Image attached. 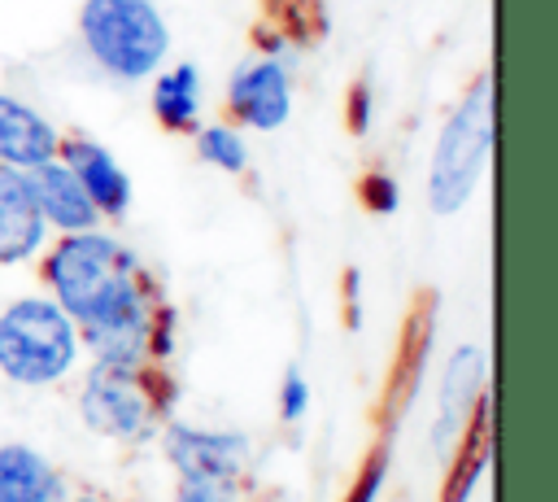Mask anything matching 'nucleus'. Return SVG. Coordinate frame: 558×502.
<instances>
[{
  "label": "nucleus",
  "instance_id": "obj_1",
  "mask_svg": "<svg viewBox=\"0 0 558 502\" xmlns=\"http://www.w3.org/2000/svg\"><path fill=\"white\" fill-rule=\"evenodd\" d=\"M44 279L52 284L57 306L83 323L100 362H144L148 354H170L174 310L161 301V288L140 258L113 236H96L92 227L70 231L48 253Z\"/></svg>",
  "mask_w": 558,
  "mask_h": 502
},
{
  "label": "nucleus",
  "instance_id": "obj_2",
  "mask_svg": "<svg viewBox=\"0 0 558 502\" xmlns=\"http://www.w3.org/2000/svg\"><path fill=\"white\" fill-rule=\"evenodd\" d=\"M493 157V74H475V83L466 87L462 105L449 113L436 153H432V179H427V201L436 214H458L484 166Z\"/></svg>",
  "mask_w": 558,
  "mask_h": 502
},
{
  "label": "nucleus",
  "instance_id": "obj_3",
  "mask_svg": "<svg viewBox=\"0 0 558 502\" xmlns=\"http://www.w3.org/2000/svg\"><path fill=\"white\" fill-rule=\"evenodd\" d=\"M78 35L92 61L113 79H148L170 48L166 17L153 0H83Z\"/></svg>",
  "mask_w": 558,
  "mask_h": 502
},
{
  "label": "nucleus",
  "instance_id": "obj_4",
  "mask_svg": "<svg viewBox=\"0 0 558 502\" xmlns=\"http://www.w3.org/2000/svg\"><path fill=\"white\" fill-rule=\"evenodd\" d=\"M78 349L74 319L44 297H22L0 314V371L17 384H52Z\"/></svg>",
  "mask_w": 558,
  "mask_h": 502
},
{
  "label": "nucleus",
  "instance_id": "obj_5",
  "mask_svg": "<svg viewBox=\"0 0 558 502\" xmlns=\"http://www.w3.org/2000/svg\"><path fill=\"white\" fill-rule=\"evenodd\" d=\"M174 384L144 362H100L83 389V419L100 437H144L170 406Z\"/></svg>",
  "mask_w": 558,
  "mask_h": 502
},
{
  "label": "nucleus",
  "instance_id": "obj_6",
  "mask_svg": "<svg viewBox=\"0 0 558 502\" xmlns=\"http://www.w3.org/2000/svg\"><path fill=\"white\" fill-rule=\"evenodd\" d=\"M227 109L235 122L257 127V131H275L288 122L292 113V83L279 57H257L248 65H240L231 74L227 87Z\"/></svg>",
  "mask_w": 558,
  "mask_h": 502
},
{
  "label": "nucleus",
  "instance_id": "obj_7",
  "mask_svg": "<svg viewBox=\"0 0 558 502\" xmlns=\"http://www.w3.org/2000/svg\"><path fill=\"white\" fill-rule=\"evenodd\" d=\"M166 454L183 471V480L205 485H235L248 463V441L240 432H201V428H170Z\"/></svg>",
  "mask_w": 558,
  "mask_h": 502
},
{
  "label": "nucleus",
  "instance_id": "obj_8",
  "mask_svg": "<svg viewBox=\"0 0 558 502\" xmlns=\"http://www.w3.org/2000/svg\"><path fill=\"white\" fill-rule=\"evenodd\" d=\"M57 157L83 183V192L92 196L96 214H105V218H122L126 214V205H131V179L113 162L109 148H100L87 135H65V140H57Z\"/></svg>",
  "mask_w": 558,
  "mask_h": 502
},
{
  "label": "nucleus",
  "instance_id": "obj_9",
  "mask_svg": "<svg viewBox=\"0 0 558 502\" xmlns=\"http://www.w3.org/2000/svg\"><path fill=\"white\" fill-rule=\"evenodd\" d=\"M26 183H31V196H35V205H39L44 223H52V227H61V231H87V227H96L100 214H96L92 196L83 192V183L70 175L65 162L48 157V162L31 166V170H26Z\"/></svg>",
  "mask_w": 558,
  "mask_h": 502
},
{
  "label": "nucleus",
  "instance_id": "obj_10",
  "mask_svg": "<svg viewBox=\"0 0 558 502\" xmlns=\"http://www.w3.org/2000/svg\"><path fill=\"white\" fill-rule=\"evenodd\" d=\"M44 240V214L31 196L26 170L0 162V266L22 262Z\"/></svg>",
  "mask_w": 558,
  "mask_h": 502
},
{
  "label": "nucleus",
  "instance_id": "obj_11",
  "mask_svg": "<svg viewBox=\"0 0 558 502\" xmlns=\"http://www.w3.org/2000/svg\"><path fill=\"white\" fill-rule=\"evenodd\" d=\"M327 35V4L323 0H262V17L253 26V39L266 57L296 44L310 48Z\"/></svg>",
  "mask_w": 558,
  "mask_h": 502
},
{
  "label": "nucleus",
  "instance_id": "obj_12",
  "mask_svg": "<svg viewBox=\"0 0 558 502\" xmlns=\"http://www.w3.org/2000/svg\"><path fill=\"white\" fill-rule=\"evenodd\" d=\"M57 131L44 113H35L31 105H22L17 96H4L0 92V162L4 166H17V170H31L48 157H57Z\"/></svg>",
  "mask_w": 558,
  "mask_h": 502
},
{
  "label": "nucleus",
  "instance_id": "obj_13",
  "mask_svg": "<svg viewBox=\"0 0 558 502\" xmlns=\"http://www.w3.org/2000/svg\"><path fill=\"white\" fill-rule=\"evenodd\" d=\"M484 393V354L475 345H462L453 358H449V371H445V384H440V415H436V450L449 454L458 432H462V419L466 410L475 406V397Z\"/></svg>",
  "mask_w": 558,
  "mask_h": 502
},
{
  "label": "nucleus",
  "instance_id": "obj_14",
  "mask_svg": "<svg viewBox=\"0 0 558 502\" xmlns=\"http://www.w3.org/2000/svg\"><path fill=\"white\" fill-rule=\"evenodd\" d=\"M0 502H61V480L35 450L0 445Z\"/></svg>",
  "mask_w": 558,
  "mask_h": 502
},
{
  "label": "nucleus",
  "instance_id": "obj_15",
  "mask_svg": "<svg viewBox=\"0 0 558 502\" xmlns=\"http://www.w3.org/2000/svg\"><path fill=\"white\" fill-rule=\"evenodd\" d=\"M153 113L166 131H196V113H201V74L192 61L166 70L153 87Z\"/></svg>",
  "mask_w": 558,
  "mask_h": 502
},
{
  "label": "nucleus",
  "instance_id": "obj_16",
  "mask_svg": "<svg viewBox=\"0 0 558 502\" xmlns=\"http://www.w3.org/2000/svg\"><path fill=\"white\" fill-rule=\"evenodd\" d=\"M488 410H493V406H488V397L480 393V397H475V423H471L466 432H458L466 450H462V454L453 450V467H449L445 502H466V493L475 489V480H480V471H484V463H488V423H493Z\"/></svg>",
  "mask_w": 558,
  "mask_h": 502
},
{
  "label": "nucleus",
  "instance_id": "obj_17",
  "mask_svg": "<svg viewBox=\"0 0 558 502\" xmlns=\"http://www.w3.org/2000/svg\"><path fill=\"white\" fill-rule=\"evenodd\" d=\"M196 148H201V157H205L209 166H218V170H227V175H240V170L248 166L244 140H240L231 127H222V122L201 127V131H196Z\"/></svg>",
  "mask_w": 558,
  "mask_h": 502
},
{
  "label": "nucleus",
  "instance_id": "obj_18",
  "mask_svg": "<svg viewBox=\"0 0 558 502\" xmlns=\"http://www.w3.org/2000/svg\"><path fill=\"white\" fill-rule=\"evenodd\" d=\"M357 201L371 210V214H392L397 210V179L384 175V170H366L357 179Z\"/></svg>",
  "mask_w": 558,
  "mask_h": 502
},
{
  "label": "nucleus",
  "instance_id": "obj_19",
  "mask_svg": "<svg viewBox=\"0 0 558 502\" xmlns=\"http://www.w3.org/2000/svg\"><path fill=\"white\" fill-rule=\"evenodd\" d=\"M384 471H388V450L379 445V450L366 458V467H362V476H357V485L349 489L344 502H375V493H379V485H384Z\"/></svg>",
  "mask_w": 558,
  "mask_h": 502
},
{
  "label": "nucleus",
  "instance_id": "obj_20",
  "mask_svg": "<svg viewBox=\"0 0 558 502\" xmlns=\"http://www.w3.org/2000/svg\"><path fill=\"white\" fill-rule=\"evenodd\" d=\"M344 122H349L353 135H362L371 127V83L366 79H357L349 87V96H344Z\"/></svg>",
  "mask_w": 558,
  "mask_h": 502
},
{
  "label": "nucleus",
  "instance_id": "obj_21",
  "mask_svg": "<svg viewBox=\"0 0 558 502\" xmlns=\"http://www.w3.org/2000/svg\"><path fill=\"white\" fill-rule=\"evenodd\" d=\"M305 402H310V389H305L301 371H288V380H283V389H279V410H283V419H301Z\"/></svg>",
  "mask_w": 558,
  "mask_h": 502
},
{
  "label": "nucleus",
  "instance_id": "obj_22",
  "mask_svg": "<svg viewBox=\"0 0 558 502\" xmlns=\"http://www.w3.org/2000/svg\"><path fill=\"white\" fill-rule=\"evenodd\" d=\"M235 485H205V480H183L179 502H235L231 498Z\"/></svg>",
  "mask_w": 558,
  "mask_h": 502
},
{
  "label": "nucleus",
  "instance_id": "obj_23",
  "mask_svg": "<svg viewBox=\"0 0 558 502\" xmlns=\"http://www.w3.org/2000/svg\"><path fill=\"white\" fill-rule=\"evenodd\" d=\"M78 502H100V498H78Z\"/></svg>",
  "mask_w": 558,
  "mask_h": 502
}]
</instances>
